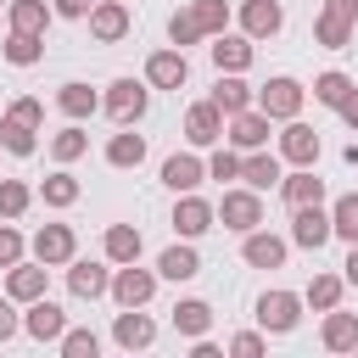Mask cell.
<instances>
[{"mask_svg":"<svg viewBox=\"0 0 358 358\" xmlns=\"http://www.w3.org/2000/svg\"><path fill=\"white\" fill-rule=\"evenodd\" d=\"M341 285H347L341 274H313V280H308V291H302V302H308V308H319V313H330V308H341Z\"/></svg>","mask_w":358,"mask_h":358,"instance_id":"32","label":"cell"},{"mask_svg":"<svg viewBox=\"0 0 358 358\" xmlns=\"http://www.w3.org/2000/svg\"><path fill=\"white\" fill-rule=\"evenodd\" d=\"M229 352H235V358H257V352H263V336H257V330H241V336H229Z\"/></svg>","mask_w":358,"mask_h":358,"instance_id":"47","label":"cell"},{"mask_svg":"<svg viewBox=\"0 0 358 358\" xmlns=\"http://www.w3.org/2000/svg\"><path fill=\"white\" fill-rule=\"evenodd\" d=\"M34 134H39V129H34V123H22V117H11V112L0 117V145H6L11 157H34V145H39Z\"/></svg>","mask_w":358,"mask_h":358,"instance_id":"33","label":"cell"},{"mask_svg":"<svg viewBox=\"0 0 358 358\" xmlns=\"http://www.w3.org/2000/svg\"><path fill=\"white\" fill-rule=\"evenodd\" d=\"M330 235H336V229H330V213H324L319 201H308V207H291V241H296L302 252H319Z\"/></svg>","mask_w":358,"mask_h":358,"instance_id":"8","label":"cell"},{"mask_svg":"<svg viewBox=\"0 0 358 358\" xmlns=\"http://www.w3.org/2000/svg\"><path fill=\"white\" fill-rule=\"evenodd\" d=\"M39 56H45V34H17V28L6 34V62L11 67H34Z\"/></svg>","mask_w":358,"mask_h":358,"instance_id":"34","label":"cell"},{"mask_svg":"<svg viewBox=\"0 0 358 358\" xmlns=\"http://www.w3.org/2000/svg\"><path fill=\"white\" fill-rule=\"evenodd\" d=\"M173 330H179V336H190V341H196V336H207V330H213V308H207L201 296H185V302L173 308Z\"/></svg>","mask_w":358,"mask_h":358,"instance_id":"28","label":"cell"},{"mask_svg":"<svg viewBox=\"0 0 358 358\" xmlns=\"http://www.w3.org/2000/svg\"><path fill=\"white\" fill-rule=\"evenodd\" d=\"M313 39H319L324 50H341V45L352 39V17H336V11H319V22H313Z\"/></svg>","mask_w":358,"mask_h":358,"instance_id":"36","label":"cell"},{"mask_svg":"<svg viewBox=\"0 0 358 358\" xmlns=\"http://www.w3.org/2000/svg\"><path fill=\"white\" fill-rule=\"evenodd\" d=\"M213 101H218V112H224V117H235V112L257 106V90H252L241 73H218V84H213Z\"/></svg>","mask_w":358,"mask_h":358,"instance_id":"21","label":"cell"},{"mask_svg":"<svg viewBox=\"0 0 358 358\" xmlns=\"http://www.w3.org/2000/svg\"><path fill=\"white\" fill-rule=\"evenodd\" d=\"M324 11H336V17H352V22H358V0H324Z\"/></svg>","mask_w":358,"mask_h":358,"instance_id":"51","label":"cell"},{"mask_svg":"<svg viewBox=\"0 0 358 358\" xmlns=\"http://www.w3.org/2000/svg\"><path fill=\"white\" fill-rule=\"evenodd\" d=\"M213 218H218V207H213L207 196H196V190H185V196L173 201V229H179V241L207 235V229H213Z\"/></svg>","mask_w":358,"mask_h":358,"instance_id":"7","label":"cell"},{"mask_svg":"<svg viewBox=\"0 0 358 358\" xmlns=\"http://www.w3.org/2000/svg\"><path fill=\"white\" fill-rule=\"evenodd\" d=\"M207 179H241V157L235 151H213L207 157Z\"/></svg>","mask_w":358,"mask_h":358,"instance_id":"44","label":"cell"},{"mask_svg":"<svg viewBox=\"0 0 358 358\" xmlns=\"http://www.w3.org/2000/svg\"><path fill=\"white\" fill-rule=\"evenodd\" d=\"M319 341H324L330 352H358V313H341V308H330V313H324V330H319Z\"/></svg>","mask_w":358,"mask_h":358,"instance_id":"24","label":"cell"},{"mask_svg":"<svg viewBox=\"0 0 358 358\" xmlns=\"http://www.w3.org/2000/svg\"><path fill=\"white\" fill-rule=\"evenodd\" d=\"M6 6H11V0H0V11H6Z\"/></svg>","mask_w":358,"mask_h":358,"instance_id":"53","label":"cell"},{"mask_svg":"<svg viewBox=\"0 0 358 358\" xmlns=\"http://www.w3.org/2000/svg\"><path fill=\"white\" fill-rule=\"evenodd\" d=\"M280 196H285V207H308V201H324V179H319L313 168H296V173H285V179H280Z\"/></svg>","mask_w":358,"mask_h":358,"instance_id":"25","label":"cell"},{"mask_svg":"<svg viewBox=\"0 0 358 358\" xmlns=\"http://www.w3.org/2000/svg\"><path fill=\"white\" fill-rule=\"evenodd\" d=\"M56 106H62V112H67V117L78 123V117H90V112L101 106V95H95L90 84H78V78H67V84L56 90Z\"/></svg>","mask_w":358,"mask_h":358,"instance_id":"30","label":"cell"},{"mask_svg":"<svg viewBox=\"0 0 358 358\" xmlns=\"http://www.w3.org/2000/svg\"><path fill=\"white\" fill-rule=\"evenodd\" d=\"M6 112H11V117H22V123H34V129L45 123V101H34V95H22V101H11Z\"/></svg>","mask_w":358,"mask_h":358,"instance_id":"46","label":"cell"},{"mask_svg":"<svg viewBox=\"0 0 358 358\" xmlns=\"http://www.w3.org/2000/svg\"><path fill=\"white\" fill-rule=\"evenodd\" d=\"M241 179H246L252 190H268V185H280L285 173H280V157H274L268 145H257V151H246V157H241Z\"/></svg>","mask_w":358,"mask_h":358,"instance_id":"23","label":"cell"},{"mask_svg":"<svg viewBox=\"0 0 358 358\" xmlns=\"http://www.w3.org/2000/svg\"><path fill=\"white\" fill-rule=\"evenodd\" d=\"M73 252H78V235H73V224H45V229L34 235V257H39L45 268H56V263H73Z\"/></svg>","mask_w":358,"mask_h":358,"instance_id":"11","label":"cell"},{"mask_svg":"<svg viewBox=\"0 0 358 358\" xmlns=\"http://www.w3.org/2000/svg\"><path fill=\"white\" fill-rule=\"evenodd\" d=\"M207 179V162L201 157H190V151H173L168 162H162V185L173 190V196H185V190H196Z\"/></svg>","mask_w":358,"mask_h":358,"instance_id":"19","label":"cell"},{"mask_svg":"<svg viewBox=\"0 0 358 358\" xmlns=\"http://www.w3.org/2000/svg\"><path fill=\"white\" fill-rule=\"evenodd\" d=\"M145 101H151V90H145L140 78H112L106 95H101V106H106L117 123H134V117L145 112Z\"/></svg>","mask_w":358,"mask_h":358,"instance_id":"4","label":"cell"},{"mask_svg":"<svg viewBox=\"0 0 358 358\" xmlns=\"http://www.w3.org/2000/svg\"><path fill=\"white\" fill-rule=\"evenodd\" d=\"M352 90H358V84H352L347 73H336V67L313 78V101H319V106H336V112H341V101H347Z\"/></svg>","mask_w":358,"mask_h":358,"instance_id":"35","label":"cell"},{"mask_svg":"<svg viewBox=\"0 0 358 358\" xmlns=\"http://www.w3.org/2000/svg\"><path fill=\"white\" fill-rule=\"evenodd\" d=\"M285 241L280 235H268V229H246V241H241V257L252 263V268H285Z\"/></svg>","mask_w":358,"mask_h":358,"instance_id":"16","label":"cell"},{"mask_svg":"<svg viewBox=\"0 0 358 358\" xmlns=\"http://www.w3.org/2000/svg\"><path fill=\"white\" fill-rule=\"evenodd\" d=\"M218 218H224V229H235V235L257 229V224H263V201H257V190H252V185H246V190H224Z\"/></svg>","mask_w":358,"mask_h":358,"instance_id":"6","label":"cell"},{"mask_svg":"<svg viewBox=\"0 0 358 358\" xmlns=\"http://www.w3.org/2000/svg\"><path fill=\"white\" fill-rule=\"evenodd\" d=\"M67 291L84 296V302H95V296L112 291V274H106L101 263H90V257H73V263H67Z\"/></svg>","mask_w":358,"mask_h":358,"instance_id":"17","label":"cell"},{"mask_svg":"<svg viewBox=\"0 0 358 358\" xmlns=\"http://www.w3.org/2000/svg\"><path fill=\"white\" fill-rule=\"evenodd\" d=\"M101 246H106V263H140V246H145V241H140L134 224H112Z\"/></svg>","mask_w":358,"mask_h":358,"instance_id":"27","label":"cell"},{"mask_svg":"<svg viewBox=\"0 0 358 358\" xmlns=\"http://www.w3.org/2000/svg\"><path fill=\"white\" fill-rule=\"evenodd\" d=\"M341 123H347V129H352V134H358V90H352V95H347V101H341Z\"/></svg>","mask_w":358,"mask_h":358,"instance_id":"50","label":"cell"},{"mask_svg":"<svg viewBox=\"0 0 358 358\" xmlns=\"http://www.w3.org/2000/svg\"><path fill=\"white\" fill-rule=\"evenodd\" d=\"M213 67L218 73H246L252 67V39L246 34H218L213 39Z\"/></svg>","mask_w":358,"mask_h":358,"instance_id":"22","label":"cell"},{"mask_svg":"<svg viewBox=\"0 0 358 358\" xmlns=\"http://www.w3.org/2000/svg\"><path fill=\"white\" fill-rule=\"evenodd\" d=\"M157 280H162L157 268H140V263H123V268L112 274V291H106V296H112L117 308H145V302L157 296Z\"/></svg>","mask_w":358,"mask_h":358,"instance_id":"2","label":"cell"},{"mask_svg":"<svg viewBox=\"0 0 358 358\" xmlns=\"http://www.w3.org/2000/svg\"><path fill=\"white\" fill-rule=\"evenodd\" d=\"M280 157L296 162V168H313V162H319V134H313L302 117H291L285 134H280Z\"/></svg>","mask_w":358,"mask_h":358,"instance_id":"15","label":"cell"},{"mask_svg":"<svg viewBox=\"0 0 358 358\" xmlns=\"http://www.w3.org/2000/svg\"><path fill=\"white\" fill-rule=\"evenodd\" d=\"M90 34H95L101 45H117V39L129 34V6H123V0H95V6H90Z\"/></svg>","mask_w":358,"mask_h":358,"instance_id":"14","label":"cell"},{"mask_svg":"<svg viewBox=\"0 0 358 358\" xmlns=\"http://www.w3.org/2000/svg\"><path fill=\"white\" fill-rule=\"evenodd\" d=\"M190 11H196V22H201L207 39H218V34L229 28V6H224V0H190Z\"/></svg>","mask_w":358,"mask_h":358,"instance_id":"40","label":"cell"},{"mask_svg":"<svg viewBox=\"0 0 358 358\" xmlns=\"http://www.w3.org/2000/svg\"><path fill=\"white\" fill-rule=\"evenodd\" d=\"M157 274H162V280H173V285H179V280H196V274H201V257H196V246H190V241L168 246V252L157 257Z\"/></svg>","mask_w":358,"mask_h":358,"instance_id":"26","label":"cell"},{"mask_svg":"<svg viewBox=\"0 0 358 358\" xmlns=\"http://www.w3.org/2000/svg\"><path fill=\"white\" fill-rule=\"evenodd\" d=\"M296 319H302V296H296V291H263V296H257V324H263L268 336H291Z\"/></svg>","mask_w":358,"mask_h":358,"instance_id":"3","label":"cell"},{"mask_svg":"<svg viewBox=\"0 0 358 358\" xmlns=\"http://www.w3.org/2000/svg\"><path fill=\"white\" fill-rule=\"evenodd\" d=\"M22 330H28L34 341H62V330H67V313H62L50 296H39V302H28V313H22Z\"/></svg>","mask_w":358,"mask_h":358,"instance_id":"18","label":"cell"},{"mask_svg":"<svg viewBox=\"0 0 358 358\" xmlns=\"http://www.w3.org/2000/svg\"><path fill=\"white\" fill-rule=\"evenodd\" d=\"M106 162H112V168H140V162H145V140L123 123V134L106 140Z\"/></svg>","mask_w":358,"mask_h":358,"instance_id":"31","label":"cell"},{"mask_svg":"<svg viewBox=\"0 0 358 358\" xmlns=\"http://www.w3.org/2000/svg\"><path fill=\"white\" fill-rule=\"evenodd\" d=\"M6 296L11 302H39L45 296V263L34 257V263H11L6 268Z\"/></svg>","mask_w":358,"mask_h":358,"instance_id":"20","label":"cell"},{"mask_svg":"<svg viewBox=\"0 0 358 358\" xmlns=\"http://www.w3.org/2000/svg\"><path fill=\"white\" fill-rule=\"evenodd\" d=\"M56 347H62V358H95L101 352V336L95 330H62Z\"/></svg>","mask_w":358,"mask_h":358,"instance_id":"43","label":"cell"},{"mask_svg":"<svg viewBox=\"0 0 358 358\" xmlns=\"http://www.w3.org/2000/svg\"><path fill=\"white\" fill-rule=\"evenodd\" d=\"M50 11H56V6H45V0H11V6H6V17H11L17 34H45V28H50Z\"/></svg>","mask_w":358,"mask_h":358,"instance_id":"29","label":"cell"},{"mask_svg":"<svg viewBox=\"0 0 358 358\" xmlns=\"http://www.w3.org/2000/svg\"><path fill=\"white\" fill-rule=\"evenodd\" d=\"M190 78V62H185V50L173 45V50H151L145 56V84L151 90H179Z\"/></svg>","mask_w":358,"mask_h":358,"instance_id":"9","label":"cell"},{"mask_svg":"<svg viewBox=\"0 0 358 358\" xmlns=\"http://www.w3.org/2000/svg\"><path fill=\"white\" fill-rule=\"evenodd\" d=\"M224 129H229V117L218 112V101L207 95V101H196L190 112H185V140L190 145H218L224 140Z\"/></svg>","mask_w":358,"mask_h":358,"instance_id":"5","label":"cell"},{"mask_svg":"<svg viewBox=\"0 0 358 358\" xmlns=\"http://www.w3.org/2000/svg\"><path fill=\"white\" fill-rule=\"evenodd\" d=\"M302 101H308V90L296 84V78H268L263 90H257V112H268L274 123H291V117H302Z\"/></svg>","mask_w":358,"mask_h":358,"instance_id":"1","label":"cell"},{"mask_svg":"<svg viewBox=\"0 0 358 358\" xmlns=\"http://www.w3.org/2000/svg\"><path fill=\"white\" fill-rule=\"evenodd\" d=\"M112 341H117L123 352H140V347H151V341H157V319H151V313H140V308H123V313H117V324H112Z\"/></svg>","mask_w":358,"mask_h":358,"instance_id":"12","label":"cell"},{"mask_svg":"<svg viewBox=\"0 0 358 358\" xmlns=\"http://www.w3.org/2000/svg\"><path fill=\"white\" fill-rule=\"evenodd\" d=\"M28 201H34V190L22 179H0V218H22Z\"/></svg>","mask_w":358,"mask_h":358,"instance_id":"41","label":"cell"},{"mask_svg":"<svg viewBox=\"0 0 358 358\" xmlns=\"http://www.w3.org/2000/svg\"><path fill=\"white\" fill-rule=\"evenodd\" d=\"M11 263H22V235L11 224H0V268H11Z\"/></svg>","mask_w":358,"mask_h":358,"instance_id":"45","label":"cell"},{"mask_svg":"<svg viewBox=\"0 0 358 358\" xmlns=\"http://www.w3.org/2000/svg\"><path fill=\"white\" fill-rule=\"evenodd\" d=\"M168 39H173V45H179V50H185V45H196V39H207V34H201V22H196V11H190V6H185V11H173V17H168Z\"/></svg>","mask_w":358,"mask_h":358,"instance_id":"42","label":"cell"},{"mask_svg":"<svg viewBox=\"0 0 358 358\" xmlns=\"http://www.w3.org/2000/svg\"><path fill=\"white\" fill-rule=\"evenodd\" d=\"M95 0H56V17H90Z\"/></svg>","mask_w":358,"mask_h":358,"instance_id":"49","label":"cell"},{"mask_svg":"<svg viewBox=\"0 0 358 358\" xmlns=\"http://www.w3.org/2000/svg\"><path fill=\"white\" fill-rule=\"evenodd\" d=\"M341 280L358 285V241H352V252H347V263H341Z\"/></svg>","mask_w":358,"mask_h":358,"instance_id":"52","label":"cell"},{"mask_svg":"<svg viewBox=\"0 0 358 358\" xmlns=\"http://www.w3.org/2000/svg\"><path fill=\"white\" fill-rule=\"evenodd\" d=\"M84 151H90V134H84V129H78V123H67V129H62V134H50V157H56V162H62V168H67V162H78V157H84Z\"/></svg>","mask_w":358,"mask_h":358,"instance_id":"37","label":"cell"},{"mask_svg":"<svg viewBox=\"0 0 358 358\" xmlns=\"http://www.w3.org/2000/svg\"><path fill=\"white\" fill-rule=\"evenodd\" d=\"M330 229L352 246L358 241V190H347V196H336V207H330Z\"/></svg>","mask_w":358,"mask_h":358,"instance_id":"38","label":"cell"},{"mask_svg":"<svg viewBox=\"0 0 358 358\" xmlns=\"http://www.w3.org/2000/svg\"><path fill=\"white\" fill-rule=\"evenodd\" d=\"M241 28H246V39H268L285 28V6L280 0H241Z\"/></svg>","mask_w":358,"mask_h":358,"instance_id":"13","label":"cell"},{"mask_svg":"<svg viewBox=\"0 0 358 358\" xmlns=\"http://www.w3.org/2000/svg\"><path fill=\"white\" fill-rule=\"evenodd\" d=\"M22 330V319H17V308H11V296H0V341H11Z\"/></svg>","mask_w":358,"mask_h":358,"instance_id":"48","label":"cell"},{"mask_svg":"<svg viewBox=\"0 0 358 358\" xmlns=\"http://www.w3.org/2000/svg\"><path fill=\"white\" fill-rule=\"evenodd\" d=\"M39 196H45V207H73V201H78V179H73L67 168H56V173L39 185Z\"/></svg>","mask_w":358,"mask_h":358,"instance_id":"39","label":"cell"},{"mask_svg":"<svg viewBox=\"0 0 358 358\" xmlns=\"http://www.w3.org/2000/svg\"><path fill=\"white\" fill-rule=\"evenodd\" d=\"M268 112H257V106H246V112H235L229 117V129H224V140L235 145V151H257V145H268Z\"/></svg>","mask_w":358,"mask_h":358,"instance_id":"10","label":"cell"}]
</instances>
